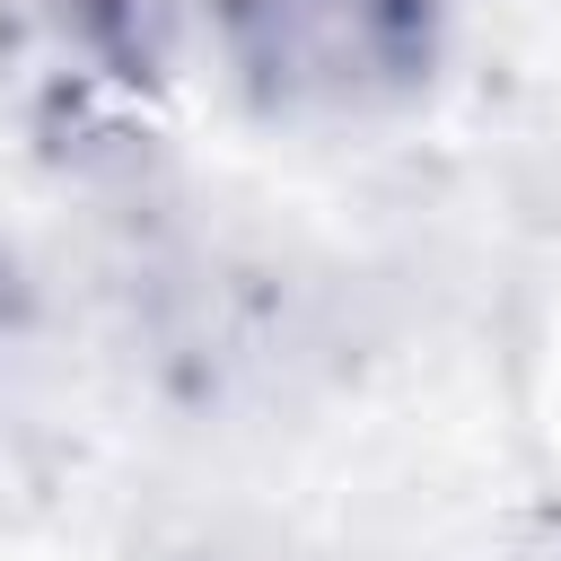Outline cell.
<instances>
[{
  "label": "cell",
  "instance_id": "cell-1",
  "mask_svg": "<svg viewBox=\"0 0 561 561\" xmlns=\"http://www.w3.org/2000/svg\"><path fill=\"white\" fill-rule=\"evenodd\" d=\"M219 44L272 114H377L438 61V0H210Z\"/></svg>",
  "mask_w": 561,
  "mask_h": 561
}]
</instances>
